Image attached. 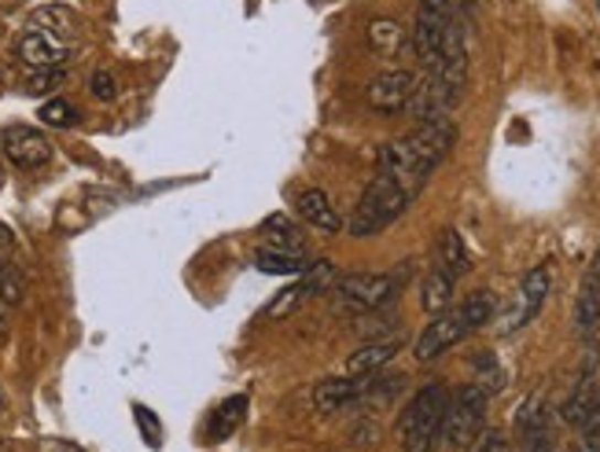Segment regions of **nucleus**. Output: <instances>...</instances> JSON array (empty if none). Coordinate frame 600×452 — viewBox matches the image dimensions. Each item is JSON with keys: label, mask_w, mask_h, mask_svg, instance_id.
Segmentation results:
<instances>
[{"label": "nucleus", "mask_w": 600, "mask_h": 452, "mask_svg": "<svg viewBox=\"0 0 600 452\" xmlns=\"http://www.w3.org/2000/svg\"><path fill=\"white\" fill-rule=\"evenodd\" d=\"M376 379L373 375H346V379H324L318 390H313V405L321 412H340V408L354 405L357 397L373 394Z\"/></svg>", "instance_id": "14"}, {"label": "nucleus", "mask_w": 600, "mask_h": 452, "mask_svg": "<svg viewBox=\"0 0 600 452\" xmlns=\"http://www.w3.org/2000/svg\"><path fill=\"white\" fill-rule=\"evenodd\" d=\"M453 276H446L442 269H431L428 276H424V287H420V305L424 313H442V309H450L453 302Z\"/></svg>", "instance_id": "20"}, {"label": "nucleus", "mask_w": 600, "mask_h": 452, "mask_svg": "<svg viewBox=\"0 0 600 452\" xmlns=\"http://www.w3.org/2000/svg\"><path fill=\"white\" fill-rule=\"evenodd\" d=\"M244 412H247V397L244 394L228 397V401L217 405V412L211 416V430H206V438H211V441H225L239 423H244Z\"/></svg>", "instance_id": "23"}, {"label": "nucleus", "mask_w": 600, "mask_h": 452, "mask_svg": "<svg viewBox=\"0 0 600 452\" xmlns=\"http://www.w3.org/2000/svg\"><path fill=\"white\" fill-rule=\"evenodd\" d=\"M401 41H406L401 22H395V19H373V22H368V44H373V52L395 55L401 49Z\"/></svg>", "instance_id": "24"}, {"label": "nucleus", "mask_w": 600, "mask_h": 452, "mask_svg": "<svg viewBox=\"0 0 600 452\" xmlns=\"http://www.w3.org/2000/svg\"><path fill=\"white\" fill-rule=\"evenodd\" d=\"M89 88H93V96H96V99H115V96H118L115 74H107V71H96V74L89 77Z\"/></svg>", "instance_id": "30"}, {"label": "nucleus", "mask_w": 600, "mask_h": 452, "mask_svg": "<svg viewBox=\"0 0 600 452\" xmlns=\"http://www.w3.org/2000/svg\"><path fill=\"white\" fill-rule=\"evenodd\" d=\"M23 291H26V283H23V276H19L15 265H12V269L0 272V298H4L8 305H19V302H23Z\"/></svg>", "instance_id": "27"}, {"label": "nucleus", "mask_w": 600, "mask_h": 452, "mask_svg": "<svg viewBox=\"0 0 600 452\" xmlns=\"http://www.w3.org/2000/svg\"><path fill=\"white\" fill-rule=\"evenodd\" d=\"M395 353H398V342H368V346H362L351 360H346V372H351V375H373L376 368L390 364Z\"/></svg>", "instance_id": "22"}, {"label": "nucleus", "mask_w": 600, "mask_h": 452, "mask_svg": "<svg viewBox=\"0 0 600 452\" xmlns=\"http://www.w3.org/2000/svg\"><path fill=\"white\" fill-rule=\"evenodd\" d=\"M30 26H38V30H49L52 37H60V41H74L78 37V30H82V22L78 15H74L71 8H63V4H49V8H38L34 11V19H30Z\"/></svg>", "instance_id": "18"}, {"label": "nucleus", "mask_w": 600, "mask_h": 452, "mask_svg": "<svg viewBox=\"0 0 600 452\" xmlns=\"http://www.w3.org/2000/svg\"><path fill=\"white\" fill-rule=\"evenodd\" d=\"M255 269L258 272H269V276H302L310 269V261L302 254H291V250H277V247H261L255 254Z\"/></svg>", "instance_id": "19"}, {"label": "nucleus", "mask_w": 600, "mask_h": 452, "mask_svg": "<svg viewBox=\"0 0 600 452\" xmlns=\"http://www.w3.org/2000/svg\"><path fill=\"white\" fill-rule=\"evenodd\" d=\"M575 327L578 335L589 338L600 331V247L593 254L586 269V280H582V291H578V305H575Z\"/></svg>", "instance_id": "15"}, {"label": "nucleus", "mask_w": 600, "mask_h": 452, "mask_svg": "<svg viewBox=\"0 0 600 452\" xmlns=\"http://www.w3.org/2000/svg\"><path fill=\"white\" fill-rule=\"evenodd\" d=\"M483 430H486V390L479 383H464L461 390L450 394L442 441H450L453 449H468Z\"/></svg>", "instance_id": "5"}, {"label": "nucleus", "mask_w": 600, "mask_h": 452, "mask_svg": "<svg viewBox=\"0 0 600 452\" xmlns=\"http://www.w3.org/2000/svg\"><path fill=\"white\" fill-rule=\"evenodd\" d=\"M398 291V276L390 272H351L335 280V294L354 313H373L384 302H390Z\"/></svg>", "instance_id": "6"}, {"label": "nucleus", "mask_w": 600, "mask_h": 452, "mask_svg": "<svg viewBox=\"0 0 600 452\" xmlns=\"http://www.w3.org/2000/svg\"><path fill=\"white\" fill-rule=\"evenodd\" d=\"M302 298H307V291H302V283L288 287V291H280V294L266 305V316H288L291 309L302 302Z\"/></svg>", "instance_id": "26"}, {"label": "nucleus", "mask_w": 600, "mask_h": 452, "mask_svg": "<svg viewBox=\"0 0 600 452\" xmlns=\"http://www.w3.org/2000/svg\"><path fill=\"white\" fill-rule=\"evenodd\" d=\"M597 8H600V0H597Z\"/></svg>", "instance_id": "33"}, {"label": "nucleus", "mask_w": 600, "mask_h": 452, "mask_svg": "<svg viewBox=\"0 0 600 452\" xmlns=\"http://www.w3.org/2000/svg\"><path fill=\"white\" fill-rule=\"evenodd\" d=\"M133 412H137V423H140V430H144V441H148L151 449H156V445H159V438H162V430H159V419L151 416V408H144V405H137Z\"/></svg>", "instance_id": "29"}, {"label": "nucleus", "mask_w": 600, "mask_h": 452, "mask_svg": "<svg viewBox=\"0 0 600 452\" xmlns=\"http://www.w3.org/2000/svg\"><path fill=\"white\" fill-rule=\"evenodd\" d=\"M446 408H450V390L442 383H428L413 394V401L398 416V445L401 452H431L442 441Z\"/></svg>", "instance_id": "3"}, {"label": "nucleus", "mask_w": 600, "mask_h": 452, "mask_svg": "<svg viewBox=\"0 0 600 452\" xmlns=\"http://www.w3.org/2000/svg\"><path fill=\"white\" fill-rule=\"evenodd\" d=\"M15 265V236L8 225H0V272Z\"/></svg>", "instance_id": "31"}, {"label": "nucleus", "mask_w": 600, "mask_h": 452, "mask_svg": "<svg viewBox=\"0 0 600 452\" xmlns=\"http://www.w3.org/2000/svg\"><path fill=\"white\" fill-rule=\"evenodd\" d=\"M413 198L401 192V187L390 181L384 170H376V176L368 181V187L362 192L354 206V217H351V236H376V232H384L387 225H395V220L406 214Z\"/></svg>", "instance_id": "4"}, {"label": "nucleus", "mask_w": 600, "mask_h": 452, "mask_svg": "<svg viewBox=\"0 0 600 452\" xmlns=\"http://www.w3.org/2000/svg\"><path fill=\"white\" fill-rule=\"evenodd\" d=\"M45 126H52V129H67V126H74V118H78V110H74L67 99H49L45 107H41V115H38Z\"/></svg>", "instance_id": "25"}, {"label": "nucleus", "mask_w": 600, "mask_h": 452, "mask_svg": "<svg viewBox=\"0 0 600 452\" xmlns=\"http://www.w3.org/2000/svg\"><path fill=\"white\" fill-rule=\"evenodd\" d=\"M457 99H461V93H457L453 85H446L439 71H428V77L417 82V88H413L406 110L417 121H431V118L450 115V107L457 104Z\"/></svg>", "instance_id": "10"}, {"label": "nucleus", "mask_w": 600, "mask_h": 452, "mask_svg": "<svg viewBox=\"0 0 600 452\" xmlns=\"http://www.w3.org/2000/svg\"><path fill=\"white\" fill-rule=\"evenodd\" d=\"M494 294L490 291H475V294H468L461 305L457 309H442V313H435L431 316V324L424 327V335L417 338V360H435V357H442L446 349L457 346L464 335H472L475 327H483L494 320Z\"/></svg>", "instance_id": "2"}, {"label": "nucleus", "mask_w": 600, "mask_h": 452, "mask_svg": "<svg viewBox=\"0 0 600 452\" xmlns=\"http://www.w3.org/2000/svg\"><path fill=\"white\" fill-rule=\"evenodd\" d=\"M0 148H4L8 162L19 165V170H41L52 159L49 137L38 132L34 126H8L4 137H0Z\"/></svg>", "instance_id": "9"}, {"label": "nucleus", "mask_w": 600, "mask_h": 452, "mask_svg": "<svg viewBox=\"0 0 600 452\" xmlns=\"http://www.w3.org/2000/svg\"><path fill=\"white\" fill-rule=\"evenodd\" d=\"M294 209H299V217L318 232H340L343 228V220H340V214H335L332 198L324 195L321 187H307V192H299V198H294Z\"/></svg>", "instance_id": "16"}, {"label": "nucleus", "mask_w": 600, "mask_h": 452, "mask_svg": "<svg viewBox=\"0 0 600 452\" xmlns=\"http://www.w3.org/2000/svg\"><path fill=\"white\" fill-rule=\"evenodd\" d=\"M472 452H512V445L501 430H483V434L472 441Z\"/></svg>", "instance_id": "28"}, {"label": "nucleus", "mask_w": 600, "mask_h": 452, "mask_svg": "<svg viewBox=\"0 0 600 452\" xmlns=\"http://www.w3.org/2000/svg\"><path fill=\"white\" fill-rule=\"evenodd\" d=\"M435 269H442L446 276H453V280H461V276L472 269V254H468L457 228H446L439 236V247H435Z\"/></svg>", "instance_id": "17"}, {"label": "nucleus", "mask_w": 600, "mask_h": 452, "mask_svg": "<svg viewBox=\"0 0 600 452\" xmlns=\"http://www.w3.org/2000/svg\"><path fill=\"white\" fill-rule=\"evenodd\" d=\"M549 287H553V276L545 265H534V269L519 280V291H516V305L512 313L501 320V335H512V331L527 327L534 316L542 313L545 298H549Z\"/></svg>", "instance_id": "8"}, {"label": "nucleus", "mask_w": 600, "mask_h": 452, "mask_svg": "<svg viewBox=\"0 0 600 452\" xmlns=\"http://www.w3.org/2000/svg\"><path fill=\"white\" fill-rule=\"evenodd\" d=\"M516 434H519V452H553L549 408H545L538 394L527 397L516 412Z\"/></svg>", "instance_id": "12"}, {"label": "nucleus", "mask_w": 600, "mask_h": 452, "mask_svg": "<svg viewBox=\"0 0 600 452\" xmlns=\"http://www.w3.org/2000/svg\"><path fill=\"white\" fill-rule=\"evenodd\" d=\"M413 88H417V77L409 71H384L368 85V107L379 115H398V110H406Z\"/></svg>", "instance_id": "13"}, {"label": "nucleus", "mask_w": 600, "mask_h": 452, "mask_svg": "<svg viewBox=\"0 0 600 452\" xmlns=\"http://www.w3.org/2000/svg\"><path fill=\"white\" fill-rule=\"evenodd\" d=\"M60 77H63V71H38V74L26 82V93H49V88L56 85Z\"/></svg>", "instance_id": "32"}, {"label": "nucleus", "mask_w": 600, "mask_h": 452, "mask_svg": "<svg viewBox=\"0 0 600 452\" xmlns=\"http://www.w3.org/2000/svg\"><path fill=\"white\" fill-rule=\"evenodd\" d=\"M71 55V44L52 37L49 30L30 26L23 37H19V60H23L30 71H63Z\"/></svg>", "instance_id": "11"}, {"label": "nucleus", "mask_w": 600, "mask_h": 452, "mask_svg": "<svg viewBox=\"0 0 600 452\" xmlns=\"http://www.w3.org/2000/svg\"><path fill=\"white\" fill-rule=\"evenodd\" d=\"M453 140H457V126L450 118L420 121L409 137L390 140L387 148L379 151V170H384L409 198H417L424 192V184H428V176L435 173V165L450 154Z\"/></svg>", "instance_id": "1"}, {"label": "nucleus", "mask_w": 600, "mask_h": 452, "mask_svg": "<svg viewBox=\"0 0 600 452\" xmlns=\"http://www.w3.org/2000/svg\"><path fill=\"white\" fill-rule=\"evenodd\" d=\"M261 236L269 239V247L302 254V228L294 225L288 214H272V217L261 220Z\"/></svg>", "instance_id": "21"}, {"label": "nucleus", "mask_w": 600, "mask_h": 452, "mask_svg": "<svg viewBox=\"0 0 600 452\" xmlns=\"http://www.w3.org/2000/svg\"><path fill=\"white\" fill-rule=\"evenodd\" d=\"M450 19H453L450 0H420L417 26H413V49H417V60L428 66V71L442 55V37H446Z\"/></svg>", "instance_id": "7"}]
</instances>
